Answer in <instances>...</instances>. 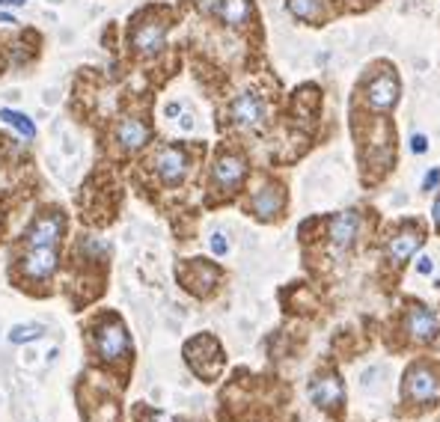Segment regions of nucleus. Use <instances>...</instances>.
<instances>
[{"label": "nucleus", "mask_w": 440, "mask_h": 422, "mask_svg": "<svg viewBox=\"0 0 440 422\" xmlns=\"http://www.w3.org/2000/svg\"><path fill=\"white\" fill-rule=\"evenodd\" d=\"M167 33H169V21L167 18H143V21H137L131 36H128V45H131V51L143 59H152L158 57L167 48Z\"/></svg>", "instance_id": "1"}, {"label": "nucleus", "mask_w": 440, "mask_h": 422, "mask_svg": "<svg viewBox=\"0 0 440 422\" xmlns=\"http://www.w3.org/2000/svg\"><path fill=\"white\" fill-rule=\"evenodd\" d=\"M398 93H402V84H398L396 72H378L375 77H369V84L363 86V104L372 113H389L398 104Z\"/></svg>", "instance_id": "2"}, {"label": "nucleus", "mask_w": 440, "mask_h": 422, "mask_svg": "<svg viewBox=\"0 0 440 422\" xmlns=\"http://www.w3.org/2000/svg\"><path fill=\"white\" fill-rule=\"evenodd\" d=\"M405 398L411 405H434L440 401V378L432 366L419 363L407 369V378H405Z\"/></svg>", "instance_id": "3"}, {"label": "nucleus", "mask_w": 440, "mask_h": 422, "mask_svg": "<svg viewBox=\"0 0 440 422\" xmlns=\"http://www.w3.org/2000/svg\"><path fill=\"white\" fill-rule=\"evenodd\" d=\"M265 116H268V104H265L262 95L253 93V89L238 93L232 98V104H229V122H232L235 128H244V131L259 128L265 122Z\"/></svg>", "instance_id": "4"}, {"label": "nucleus", "mask_w": 440, "mask_h": 422, "mask_svg": "<svg viewBox=\"0 0 440 422\" xmlns=\"http://www.w3.org/2000/svg\"><path fill=\"white\" fill-rule=\"evenodd\" d=\"M247 178V160L238 152H220L212 164V185L223 194H232V190L241 187V182Z\"/></svg>", "instance_id": "5"}, {"label": "nucleus", "mask_w": 440, "mask_h": 422, "mask_svg": "<svg viewBox=\"0 0 440 422\" xmlns=\"http://www.w3.org/2000/svg\"><path fill=\"white\" fill-rule=\"evenodd\" d=\"M152 164H155L158 178H161L164 185L173 187V185H182L185 182L187 169H191V158H187V152H185L182 146H161Z\"/></svg>", "instance_id": "6"}, {"label": "nucleus", "mask_w": 440, "mask_h": 422, "mask_svg": "<svg viewBox=\"0 0 440 422\" xmlns=\"http://www.w3.org/2000/svg\"><path fill=\"white\" fill-rule=\"evenodd\" d=\"M405 333L416 345L432 342V339L440 333L437 313H434L432 306H425V304H414L411 309H407V315H405Z\"/></svg>", "instance_id": "7"}, {"label": "nucleus", "mask_w": 440, "mask_h": 422, "mask_svg": "<svg viewBox=\"0 0 440 422\" xmlns=\"http://www.w3.org/2000/svg\"><path fill=\"white\" fill-rule=\"evenodd\" d=\"M423 241H425V235H423V229H419V226H402L398 232H393L389 241H387V250H384L389 265L402 268L405 262H411L414 253L423 247Z\"/></svg>", "instance_id": "8"}, {"label": "nucleus", "mask_w": 440, "mask_h": 422, "mask_svg": "<svg viewBox=\"0 0 440 422\" xmlns=\"http://www.w3.org/2000/svg\"><path fill=\"white\" fill-rule=\"evenodd\" d=\"M128 348H131V342H128V333H125V327L119 324V321H104V324L98 327L95 351H98V357H102V360L116 363V360H122L128 354Z\"/></svg>", "instance_id": "9"}, {"label": "nucleus", "mask_w": 440, "mask_h": 422, "mask_svg": "<svg viewBox=\"0 0 440 422\" xmlns=\"http://www.w3.org/2000/svg\"><path fill=\"white\" fill-rule=\"evenodd\" d=\"M309 398H313V405L322 410H336L345 398V387H342V380H339V375H333V371L315 375L309 380Z\"/></svg>", "instance_id": "10"}, {"label": "nucleus", "mask_w": 440, "mask_h": 422, "mask_svg": "<svg viewBox=\"0 0 440 422\" xmlns=\"http://www.w3.org/2000/svg\"><path fill=\"white\" fill-rule=\"evenodd\" d=\"M57 265H59L57 247H27L24 262H21L24 277L33 279V283H45V279H51Z\"/></svg>", "instance_id": "11"}, {"label": "nucleus", "mask_w": 440, "mask_h": 422, "mask_svg": "<svg viewBox=\"0 0 440 422\" xmlns=\"http://www.w3.org/2000/svg\"><path fill=\"white\" fill-rule=\"evenodd\" d=\"M63 229H66L63 214H42L27 226L24 241L27 247H57L59 238H63Z\"/></svg>", "instance_id": "12"}, {"label": "nucleus", "mask_w": 440, "mask_h": 422, "mask_svg": "<svg viewBox=\"0 0 440 422\" xmlns=\"http://www.w3.org/2000/svg\"><path fill=\"white\" fill-rule=\"evenodd\" d=\"M116 146L122 149V152H140L149 140H152V125L146 122V119H137V116H128L122 122L116 125Z\"/></svg>", "instance_id": "13"}, {"label": "nucleus", "mask_w": 440, "mask_h": 422, "mask_svg": "<svg viewBox=\"0 0 440 422\" xmlns=\"http://www.w3.org/2000/svg\"><path fill=\"white\" fill-rule=\"evenodd\" d=\"M360 235V214L357 211H339L327 223V238L336 250H348Z\"/></svg>", "instance_id": "14"}, {"label": "nucleus", "mask_w": 440, "mask_h": 422, "mask_svg": "<svg viewBox=\"0 0 440 422\" xmlns=\"http://www.w3.org/2000/svg\"><path fill=\"white\" fill-rule=\"evenodd\" d=\"M182 277H185V286L191 288L194 295H208V291L214 288V283H217L220 270H217L212 262H203V259H194V262L182 270Z\"/></svg>", "instance_id": "15"}, {"label": "nucleus", "mask_w": 440, "mask_h": 422, "mask_svg": "<svg viewBox=\"0 0 440 422\" xmlns=\"http://www.w3.org/2000/svg\"><path fill=\"white\" fill-rule=\"evenodd\" d=\"M283 190H279L277 185H262L253 194V199H250V208H253V214L259 220H274L279 211H283Z\"/></svg>", "instance_id": "16"}, {"label": "nucleus", "mask_w": 440, "mask_h": 422, "mask_svg": "<svg viewBox=\"0 0 440 422\" xmlns=\"http://www.w3.org/2000/svg\"><path fill=\"white\" fill-rule=\"evenodd\" d=\"M217 18L232 30L244 27V24H250V18H253V0H220Z\"/></svg>", "instance_id": "17"}, {"label": "nucleus", "mask_w": 440, "mask_h": 422, "mask_svg": "<svg viewBox=\"0 0 440 422\" xmlns=\"http://www.w3.org/2000/svg\"><path fill=\"white\" fill-rule=\"evenodd\" d=\"M286 6L297 21L306 24H318L324 18V0H286Z\"/></svg>", "instance_id": "18"}, {"label": "nucleus", "mask_w": 440, "mask_h": 422, "mask_svg": "<svg viewBox=\"0 0 440 422\" xmlns=\"http://www.w3.org/2000/svg\"><path fill=\"white\" fill-rule=\"evenodd\" d=\"M0 119H3L6 125H12L24 140H33V137H36V125H33V119H30L27 113H18V110H9V107H0Z\"/></svg>", "instance_id": "19"}, {"label": "nucleus", "mask_w": 440, "mask_h": 422, "mask_svg": "<svg viewBox=\"0 0 440 422\" xmlns=\"http://www.w3.org/2000/svg\"><path fill=\"white\" fill-rule=\"evenodd\" d=\"M45 333V327L42 324H18L9 330V342L12 345H27V342H33V339H42Z\"/></svg>", "instance_id": "20"}, {"label": "nucleus", "mask_w": 440, "mask_h": 422, "mask_svg": "<svg viewBox=\"0 0 440 422\" xmlns=\"http://www.w3.org/2000/svg\"><path fill=\"white\" fill-rule=\"evenodd\" d=\"M84 253H89V256H104L107 253V241L104 238H95V235H86L84 238Z\"/></svg>", "instance_id": "21"}, {"label": "nucleus", "mask_w": 440, "mask_h": 422, "mask_svg": "<svg viewBox=\"0 0 440 422\" xmlns=\"http://www.w3.org/2000/svg\"><path fill=\"white\" fill-rule=\"evenodd\" d=\"M208 244H212V253L214 256H226V250H229V241L220 235V232H214L212 238H208Z\"/></svg>", "instance_id": "22"}, {"label": "nucleus", "mask_w": 440, "mask_h": 422, "mask_svg": "<svg viewBox=\"0 0 440 422\" xmlns=\"http://www.w3.org/2000/svg\"><path fill=\"white\" fill-rule=\"evenodd\" d=\"M437 185H440V169L434 167V169H428V173H425V178H423V190H425V194H432V190H437Z\"/></svg>", "instance_id": "23"}, {"label": "nucleus", "mask_w": 440, "mask_h": 422, "mask_svg": "<svg viewBox=\"0 0 440 422\" xmlns=\"http://www.w3.org/2000/svg\"><path fill=\"white\" fill-rule=\"evenodd\" d=\"M194 3H196V9H199V12H203V15H214V18H217L220 0H194Z\"/></svg>", "instance_id": "24"}, {"label": "nucleus", "mask_w": 440, "mask_h": 422, "mask_svg": "<svg viewBox=\"0 0 440 422\" xmlns=\"http://www.w3.org/2000/svg\"><path fill=\"white\" fill-rule=\"evenodd\" d=\"M411 152L414 155H425L428 152V137L425 134H414L411 137Z\"/></svg>", "instance_id": "25"}, {"label": "nucleus", "mask_w": 440, "mask_h": 422, "mask_svg": "<svg viewBox=\"0 0 440 422\" xmlns=\"http://www.w3.org/2000/svg\"><path fill=\"white\" fill-rule=\"evenodd\" d=\"M416 270H419V274H432V259H428V256H419Z\"/></svg>", "instance_id": "26"}, {"label": "nucleus", "mask_w": 440, "mask_h": 422, "mask_svg": "<svg viewBox=\"0 0 440 422\" xmlns=\"http://www.w3.org/2000/svg\"><path fill=\"white\" fill-rule=\"evenodd\" d=\"M0 24H18V18L12 12H3V9H0Z\"/></svg>", "instance_id": "27"}, {"label": "nucleus", "mask_w": 440, "mask_h": 422, "mask_svg": "<svg viewBox=\"0 0 440 422\" xmlns=\"http://www.w3.org/2000/svg\"><path fill=\"white\" fill-rule=\"evenodd\" d=\"M432 217H434V226L440 229V196L434 199V208H432Z\"/></svg>", "instance_id": "28"}, {"label": "nucleus", "mask_w": 440, "mask_h": 422, "mask_svg": "<svg viewBox=\"0 0 440 422\" xmlns=\"http://www.w3.org/2000/svg\"><path fill=\"white\" fill-rule=\"evenodd\" d=\"M149 422H173V419H169L167 414H161V410H158V414H152V416H149Z\"/></svg>", "instance_id": "29"}, {"label": "nucleus", "mask_w": 440, "mask_h": 422, "mask_svg": "<svg viewBox=\"0 0 440 422\" xmlns=\"http://www.w3.org/2000/svg\"><path fill=\"white\" fill-rule=\"evenodd\" d=\"M178 110H182V107H178V104L173 102V104H167V110H164V113H167V116H176V113H178Z\"/></svg>", "instance_id": "30"}, {"label": "nucleus", "mask_w": 440, "mask_h": 422, "mask_svg": "<svg viewBox=\"0 0 440 422\" xmlns=\"http://www.w3.org/2000/svg\"><path fill=\"white\" fill-rule=\"evenodd\" d=\"M191 125H194V119L191 116H182V128H185V131H191Z\"/></svg>", "instance_id": "31"}, {"label": "nucleus", "mask_w": 440, "mask_h": 422, "mask_svg": "<svg viewBox=\"0 0 440 422\" xmlns=\"http://www.w3.org/2000/svg\"><path fill=\"white\" fill-rule=\"evenodd\" d=\"M6 6H27V0H6Z\"/></svg>", "instance_id": "32"}, {"label": "nucleus", "mask_w": 440, "mask_h": 422, "mask_svg": "<svg viewBox=\"0 0 440 422\" xmlns=\"http://www.w3.org/2000/svg\"><path fill=\"white\" fill-rule=\"evenodd\" d=\"M0 6H6V0H0Z\"/></svg>", "instance_id": "33"}]
</instances>
